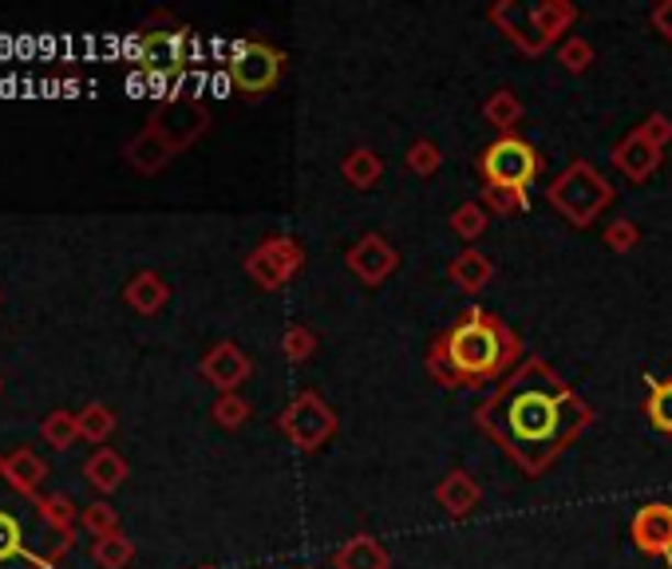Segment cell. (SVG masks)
<instances>
[{
    "label": "cell",
    "mask_w": 672,
    "mask_h": 569,
    "mask_svg": "<svg viewBox=\"0 0 672 569\" xmlns=\"http://www.w3.org/2000/svg\"><path fill=\"white\" fill-rule=\"evenodd\" d=\"M562 415H565L562 400H553L542 388H526L506 408V423H511V432L523 443H550L553 435L562 432Z\"/></svg>",
    "instance_id": "1"
},
{
    "label": "cell",
    "mask_w": 672,
    "mask_h": 569,
    "mask_svg": "<svg viewBox=\"0 0 672 569\" xmlns=\"http://www.w3.org/2000/svg\"><path fill=\"white\" fill-rule=\"evenodd\" d=\"M447 356H451V368L463 376H486L494 372V364L503 356V341L491 324L483 321H467L459 324L447 341Z\"/></svg>",
    "instance_id": "2"
},
{
    "label": "cell",
    "mask_w": 672,
    "mask_h": 569,
    "mask_svg": "<svg viewBox=\"0 0 672 569\" xmlns=\"http://www.w3.org/2000/svg\"><path fill=\"white\" fill-rule=\"evenodd\" d=\"M483 170H486V178H491L494 187L518 190L534 178L538 158H534V150L526 147V143H518V138H503V143H494V147L486 150Z\"/></svg>",
    "instance_id": "3"
},
{
    "label": "cell",
    "mask_w": 672,
    "mask_h": 569,
    "mask_svg": "<svg viewBox=\"0 0 672 569\" xmlns=\"http://www.w3.org/2000/svg\"><path fill=\"white\" fill-rule=\"evenodd\" d=\"M277 64L266 48H249L246 56L237 59V79L246 83V88H266L269 79H273Z\"/></svg>",
    "instance_id": "5"
},
{
    "label": "cell",
    "mask_w": 672,
    "mask_h": 569,
    "mask_svg": "<svg viewBox=\"0 0 672 569\" xmlns=\"http://www.w3.org/2000/svg\"><path fill=\"white\" fill-rule=\"evenodd\" d=\"M632 531L652 550H672V511H664V506H649Z\"/></svg>",
    "instance_id": "4"
},
{
    "label": "cell",
    "mask_w": 672,
    "mask_h": 569,
    "mask_svg": "<svg viewBox=\"0 0 672 569\" xmlns=\"http://www.w3.org/2000/svg\"><path fill=\"white\" fill-rule=\"evenodd\" d=\"M649 415H652V423H657L661 432H672V383H664V388H657V392H652Z\"/></svg>",
    "instance_id": "6"
}]
</instances>
